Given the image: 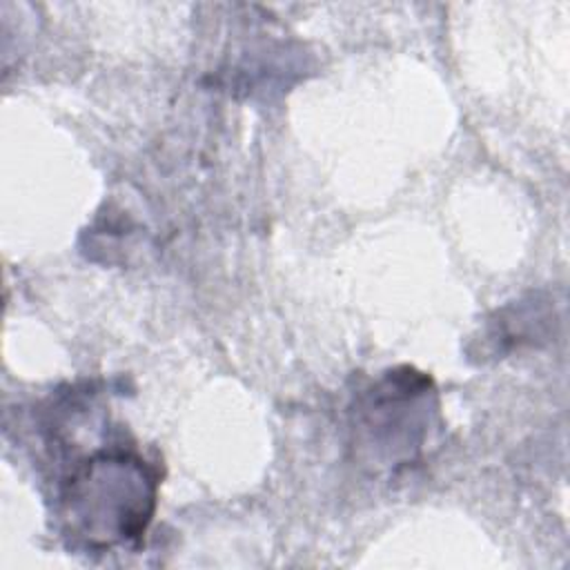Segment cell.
Instances as JSON below:
<instances>
[{"label": "cell", "mask_w": 570, "mask_h": 570, "mask_svg": "<svg viewBox=\"0 0 570 570\" xmlns=\"http://www.w3.org/2000/svg\"><path fill=\"white\" fill-rule=\"evenodd\" d=\"M158 494L156 470L131 450H100L78 463L58 494L62 530L91 550L131 543L147 530Z\"/></svg>", "instance_id": "6da1fadb"}, {"label": "cell", "mask_w": 570, "mask_h": 570, "mask_svg": "<svg viewBox=\"0 0 570 570\" xmlns=\"http://www.w3.org/2000/svg\"><path fill=\"white\" fill-rule=\"evenodd\" d=\"M361 410L367 445L387 454V463H407L421 452L434 414L432 381L414 370L390 372L370 390Z\"/></svg>", "instance_id": "7a4b0ae2"}]
</instances>
